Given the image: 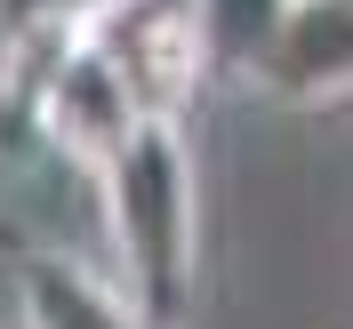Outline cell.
Returning <instances> with one entry per match:
<instances>
[{"mask_svg":"<svg viewBox=\"0 0 353 329\" xmlns=\"http://www.w3.org/2000/svg\"><path fill=\"white\" fill-rule=\"evenodd\" d=\"M201 153L193 129H137L97 169V249L105 273L153 313V329H176L201 297Z\"/></svg>","mask_w":353,"mask_h":329,"instance_id":"cell-1","label":"cell"},{"mask_svg":"<svg viewBox=\"0 0 353 329\" xmlns=\"http://www.w3.org/2000/svg\"><path fill=\"white\" fill-rule=\"evenodd\" d=\"M24 329H153L97 257H24Z\"/></svg>","mask_w":353,"mask_h":329,"instance_id":"cell-4","label":"cell"},{"mask_svg":"<svg viewBox=\"0 0 353 329\" xmlns=\"http://www.w3.org/2000/svg\"><path fill=\"white\" fill-rule=\"evenodd\" d=\"M289 17H297V0H193L209 81L257 88V72H265V57H273V41H281Z\"/></svg>","mask_w":353,"mask_h":329,"instance_id":"cell-5","label":"cell"},{"mask_svg":"<svg viewBox=\"0 0 353 329\" xmlns=\"http://www.w3.org/2000/svg\"><path fill=\"white\" fill-rule=\"evenodd\" d=\"M72 32L105 57L145 129H193V105L209 88L193 0H97L72 17Z\"/></svg>","mask_w":353,"mask_h":329,"instance_id":"cell-2","label":"cell"},{"mask_svg":"<svg viewBox=\"0 0 353 329\" xmlns=\"http://www.w3.org/2000/svg\"><path fill=\"white\" fill-rule=\"evenodd\" d=\"M257 97L273 105H337L353 97V0H297L281 41L257 72Z\"/></svg>","mask_w":353,"mask_h":329,"instance_id":"cell-3","label":"cell"},{"mask_svg":"<svg viewBox=\"0 0 353 329\" xmlns=\"http://www.w3.org/2000/svg\"><path fill=\"white\" fill-rule=\"evenodd\" d=\"M0 329H24V257L0 241Z\"/></svg>","mask_w":353,"mask_h":329,"instance_id":"cell-7","label":"cell"},{"mask_svg":"<svg viewBox=\"0 0 353 329\" xmlns=\"http://www.w3.org/2000/svg\"><path fill=\"white\" fill-rule=\"evenodd\" d=\"M48 24H72V0H0V41L48 32Z\"/></svg>","mask_w":353,"mask_h":329,"instance_id":"cell-6","label":"cell"}]
</instances>
